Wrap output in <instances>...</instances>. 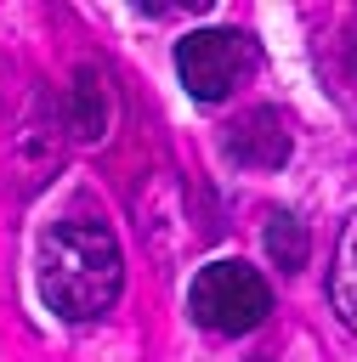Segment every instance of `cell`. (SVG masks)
<instances>
[{
  "instance_id": "obj_4",
  "label": "cell",
  "mask_w": 357,
  "mask_h": 362,
  "mask_svg": "<svg viewBox=\"0 0 357 362\" xmlns=\"http://www.w3.org/2000/svg\"><path fill=\"white\" fill-rule=\"evenodd\" d=\"M227 153H232V164H244V170H278V164L289 158V130H283V119H278L272 107H255V113H244V119L232 124Z\"/></svg>"
},
{
  "instance_id": "obj_1",
  "label": "cell",
  "mask_w": 357,
  "mask_h": 362,
  "mask_svg": "<svg viewBox=\"0 0 357 362\" xmlns=\"http://www.w3.org/2000/svg\"><path fill=\"white\" fill-rule=\"evenodd\" d=\"M34 277H40V300L57 317L91 322L119 300L125 260H119V243H113V232L102 221H57L40 238Z\"/></svg>"
},
{
  "instance_id": "obj_3",
  "label": "cell",
  "mask_w": 357,
  "mask_h": 362,
  "mask_svg": "<svg viewBox=\"0 0 357 362\" xmlns=\"http://www.w3.org/2000/svg\"><path fill=\"white\" fill-rule=\"evenodd\" d=\"M176 74L198 102H221L255 74V40L238 28H198L176 40Z\"/></svg>"
},
{
  "instance_id": "obj_8",
  "label": "cell",
  "mask_w": 357,
  "mask_h": 362,
  "mask_svg": "<svg viewBox=\"0 0 357 362\" xmlns=\"http://www.w3.org/2000/svg\"><path fill=\"white\" fill-rule=\"evenodd\" d=\"M346 62H351V74H357V23H351V34H346Z\"/></svg>"
},
{
  "instance_id": "obj_5",
  "label": "cell",
  "mask_w": 357,
  "mask_h": 362,
  "mask_svg": "<svg viewBox=\"0 0 357 362\" xmlns=\"http://www.w3.org/2000/svg\"><path fill=\"white\" fill-rule=\"evenodd\" d=\"M108 113H113V96L102 85V74L96 68H79V85H74V136L79 141L108 136Z\"/></svg>"
},
{
  "instance_id": "obj_6",
  "label": "cell",
  "mask_w": 357,
  "mask_h": 362,
  "mask_svg": "<svg viewBox=\"0 0 357 362\" xmlns=\"http://www.w3.org/2000/svg\"><path fill=\"white\" fill-rule=\"evenodd\" d=\"M329 300L340 311V322L357 334V221L346 226L340 249H334V272H329Z\"/></svg>"
},
{
  "instance_id": "obj_7",
  "label": "cell",
  "mask_w": 357,
  "mask_h": 362,
  "mask_svg": "<svg viewBox=\"0 0 357 362\" xmlns=\"http://www.w3.org/2000/svg\"><path fill=\"white\" fill-rule=\"evenodd\" d=\"M261 243H266V255L278 260V272H300V266H306V226H300L295 215H272Z\"/></svg>"
},
{
  "instance_id": "obj_2",
  "label": "cell",
  "mask_w": 357,
  "mask_h": 362,
  "mask_svg": "<svg viewBox=\"0 0 357 362\" xmlns=\"http://www.w3.org/2000/svg\"><path fill=\"white\" fill-rule=\"evenodd\" d=\"M187 311H193V322L210 328V334H249V328L266 322L272 288H266V277H261L255 266H244V260H210V266H198V277H193V288H187Z\"/></svg>"
}]
</instances>
